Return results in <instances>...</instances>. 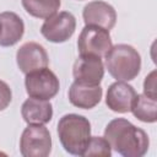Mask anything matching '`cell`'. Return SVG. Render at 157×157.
<instances>
[{
  "label": "cell",
  "mask_w": 157,
  "mask_h": 157,
  "mask_svg": "<svg viewBox=\"0 0 157 157\" xmlns=\"http://www.w3.org/2000/svg\"><path fill=\"white\" fill-rule=\"evenodd\" d=\"M104 139L115 152L124 157H142L150 146L147 134L124 118H117L108 123Z\"/></svg>",
  "instance_id": "6da1fadb"
},
{
  "label": "cell",
  "mask_w": 157,
  "mask_h": 157,
  "mask_svg": "<svg viewBox=\"0 0 157 157\" xmlns=\"http://www.w3.org/2000/svg\"><path fill=\"white\" fill-rule=\"evenodd\" d=\"M58 136L66 152L74 156H83L91 139V123L78 114H65L58 123Z\"/></svg>",
  "instance_id": "7a4b0ae2"
},
{
  "label": "cell",
  "mask_w": 157,
  "mask_h": 157,
  "mask_svg": "<svg viewBox=\"0 0 157 157\" xmlns=\"http://www.w3.org/2000/svg\"><path fill=\"white\" fill-rule=\"evenodd\" d=\"M105 67L117 81L134 80L141 69V56L129 44H117L104 55Z\"/></svg>",
  "instance_id": "3957f363"
},
{
  "label": "cell",
  "mask_w": 157,
  "mask_h": 157,
  "mask_svg": "<svg viewBox=\"0 0 157 157\" xmlns=\"http://www.w3.org/2000/svg\"><path fill=\"white\" fill-rule=\"evenodd\" d=\"M52 151V136L44 124H28L20 139L23 157H47Z\"/></svg>",
  "instance_id": "277c9868"
},
{
  "label": "cell",
  "mask_w": 157,
  "mask_h": 157,
  "mask_svg": "<svg viewBox=\"0 0 157 157\" xmlns=\"http://www.w3.org/2000/svg\"><path fill=\"white\" fill-rule=\"evenodd\" d=\"M25 86L29 97L44 101H49L55 97L60 88L59 78L48 69V66L26 74Z\"/></svg>",
  "instance_id": "5b68a950"
},
{
  "label": "cell",
  "mask_w": 157,
  "mask_h": 157,
  "mask_svg": "<svg viewBox=\"0 0 157 157\" xmlns=\"http://www.w3.org/2000/svg\"><path fill=\"white\" fill-rule=\"evenodd\" d=\"M112 45L109 31L98 26L86 25L77 39L80 55H96L102 58L107 54Z\"/></svg>",
  "instance_id": "8992f818"
},
{
  "label": "cell",
  "mask_w": 157,
  "mask_h": 157,
  "mask_svg": "<svg viewBox=\"0 0 157 157\" xmlns=\"http://www.w3.org/2000/svg\"><path fill=\"white\" fill-rule=\"evenodd\" d=\"M76 29V18L71 12L61 11L45 18L40 27L42 36L52 43L69 40Z\"/></svg>",
  "instance_id": "52a82bcc"
},
{
  "label": "cell",
  "mask_w": 157,
  "mask_h": 157,
  "mask_svg": "<svg viewBox=\"0 0 157 157\" xmlns=\"http://www.w3.org/2000/svg\"><path fill=\"white\" fill-rule=\"evenodd\" d=\"M72 75L75 82L88 86L99 85L104 76L103 61L96 55H80L74 63Z\"/></svg>",
  "instance_id": "ba28073f"
},
{
  "label": "cell",
  "mask_w": 157,
  "mask_h": 157,
  "mask_svg": "<svg viewBox=\"0 0 157 157\" xmlns=\"http://www.w3.org/2000/svg\"><path fill=\"white\" fill-rule=\"evenodd\" d=\"M16 61L18 69L23 74L47 67L49 64L48 54L43 45L36 42H27L22 44L16 53Z\"/></svg>",
  "instance_id": "9c48e42d"
},
{
  "label": "cell",
  "mask_w": 157,
  "mask_h": 157,
  "mask_svg": "<svg viewBox=\"0 0 157 157\" xmlns=\"http://www.w3.org/2000/svg\"><path fill=\"white\" fill-rule=\"evenodd\" d=\"M82 17L86 25L98 26L110 31L117 22V12L108 2L96 0L88 2L82 11Z\"/></svg>",
  "instance_id": "30bf717a"
},
{
  "label": "cell",
  "mask_w": 157,
  "mask_h": 157,
  "mask_svg": "<svg viewBox=\"0 0 157 157\" xmlns=\"http://www.w3.org/2000/svg\"><path fill=\"white\" fill-rule=\"evenodd\" d=\"M136 94L132 86L125 83V81H117L107 90L105 104L115 113H128L131 110Z\"/></svg>",
  "instance_id": "8fae6325"
},
{
  "label": "cell",
  "mask_w": 157,
  "mask_h": 157,
  "mask_svg": "<svg viewBox=\"0 0 157 157\" xmlns=\"http://www.w3.org/2000/svg\"><path fill=\"white\" fill-rule=\"evenodd\" d=\"M103 90L99 85L88 86L75 82L69 88V101L72 105L81 109H91L96 107L102 98Z\"/></svg>",
  "instance_id": "7c38bea8"
},
{
  "label": "cell",
  "mask_w": 157,
  "mask_h": 157,
  "mask_svg": "<svg viewBox=\"0 0 157 157\" xmlns=\"http://www.w3.org/2000/svg\"><path fill=\"white\" fill-rule=\"evenodd\" d=\"M0 47L15 45L25 33V23L22 18L12 11H5L0 13Z\"/></svg>",
  "instance_id": "4fadbf2b"
},
{
  "label": "cell",
  "mask_w": 157,
  "mask_h": 157,
  "mask_svg": "<svg viewBox=\"0 0 157 157\" xmlns=\"http://www.w3.org/2000/svg\"><path fill=\"white\" fill-rule=\"evenodd\" d=\"M21 114L27 124H47L53 118V105L49 101L29 97L23 102Z\"/></svg>",
  "instance_id": "5bb4252c"
},
{
  "label": "cell",
  "mask_w": 157,
  "mask_h": 157,
  "mask_svg": "<svg viewBox=\"0 0 157 157\" xmlns=\"http://www.w3.org/2000/svg\"><path fill=\"white\" fill-rule=\"evenodd\" d=\"M130 112L144 123H155L157 120V101L146 94H136Z\"/></svg>",
  "instance_id": "9a60e30c"
},
{
  "label": "cell",
  "mask_w": 157,
  "mask_h": 157,
  "mask_svg": "<svg viewBox=\"0 0 157 157\" xmlns=\"http://www.w3.org/2000/svg\"><path fill=\"white\" fill-rule=\"evenodd\" d=\"M60 4V0H22V6L27 13L44 20L56 13Z\"/></svg>",
  "instance_id": "2e32d148"
},
{
  "label": "cell",
  "mask_w": 157,
  "mask_h": 157,
  "mask_svg": "<svg viewBox=\"0 0 157 157\" xmlns=\"http://www.w3.org/2000/svg\"><path fill=\"white\" fill-rule=\"evenodd\" d=\"M112 147L108 141L101 136H91L88 145L83 152V156H102V157H110Z\"/></svg>",
  "instance_id": "e0dca14e"
},
{
  "label": "cell",
  "mask_w": 157,
  "mask_h": 157,
  "mask_svg": "<svg viewBox=\"0 0 157 157\" xmlns=\"http://www.w3.org/2000/svg\"><path fill=\"white\" fill-rule=\"evenodd\" d=\"M11 99H12V92L10 86L2 80H0V112L9 107Z\"/></svg>",
  "instance_id": "ac0fdd59"
},
{
  "label": "cell",
  "mask_w": 157,
  "mask_h": 157,
  "mask_svg": "<svg viewBox=\"0 0 157 157\" xmlns=\"http://www.w3.org/2000/svg\"><path fill=\"white\" fill-rule=\"evenodd\" d=\"M144 94L157 99L156 96V71H152L148 76H146L144 82Z\"/></svg>",
  "instance_id": "d6986e66"
},
{
  "label": "cell",
  "mask_w": 157,
  "mask_h": 157,
  "mask_svg": "<svg viewBox=\"0 0 157 157\" xmlns=\"http://www.w3.org/2000/svg\"><path fill=\"white\" fill-rule=\"evenodd\" d=\"M0 32H1V23H0Z\"/></svg>",
  "instance_id": "ffe728a7"
}]
</instances>
